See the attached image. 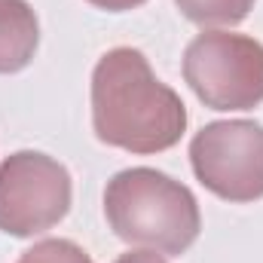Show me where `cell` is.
<instances>
[{"label":"cell","instance_id":"cell-6","mask_svg":"<svg viewBox=\"0 0 263 263\" xmlns=\"http://www.w3.org/2000/svg\"><path fill=\"white\" fill-rule=\"evenodd\" d=\"M40 46V22L28 0H0V73H18Z\"/></svg>","mask_w":263,"mask_h":263},{"label":"cell","instance_id":"cell-1","mask_svg":"<svg viewBox=\"0 0 263 263\" xmlns=\"http://www.w3.org/2000/svg\"><path fill=\"white\" fill-rule=\"evenodd\" d=\"M92 129L107 147L141 156L162 153L187 132V107L141 49L117 46L92 70Z\"/></svg>","mask_w":263,"mask_h":263},{"label":"cell","instance_id":"cell-4","mask_svg":"<svg viewBox=\"0 0 263 263\" xmlns=\"http://www.w3.org/2000/svg\"><path fill=\"white\" fill-rule=\"evenodd\" d=\"M73 199L70 172L40 150H18L0 162V233L31 239L65 220Z\"/></svg>","mask_w":263,"mask_h":263},{"label":"cell","instance_id":"cell-9","mask_svg":"<svg viewBox=\"0 0 263 263\" xmlns=\"http://www.w3.org/2000/svg\"><path fill=\"white\" fill-rule=\"evenodd\" d=\"M114 263H168L159 251H150V248H141V251H129L123 257H117Z\"/></svg>","mask_w":263,"mask_h":263},{"label":"cell","instance_id":"cell-2","mask_svg":"<svg viewBox=\"0 0 263 263\" xmlns=\"http://www.w3.org/2000/svg\"><path fill=\"white\" fill-rule=\"evenodd\" d=\"M104 217L117 239L159 254H184L202 230L193 190L147 165L126 168L107 181Z\"/></svg>","mask_w":263,"mask_h":263},{"label":"cell","instance_id":"cell-8","mask_svg":"<svg viewBox=\"0 0 263 263\" xmlns=\"http://www.w3.org/2000/svg\"><path fill=\"white\" fill-rule=\"evenodd\" d=\"M15 263H95V260L70 239H43V242L31 245L28 251H22V257Z\"/></svg>","mask_w":263,"mask_h":263},{"label":"cell","instance_id":"cell-7","mask_svg":"<svg viewBox=\"0 0 263 263\" xmlns=\"http://www.w3.org/2000/svg\"><path fill=\"white\" fill-rule=\"evenodd\" d=\"M184 18L202 28H217V25H239L248 18L254 9V0H175Z\"/></svg>","mask_w":263,"mask_h":263},{"label":"cell","instance_id":"cell-5","mask_svg":"<svg viewBox=\"0 0 263 263\" xmlns=\"http://www.w3.org/2000/svg\"><path fill=\"white\" fill-rule=\"evenodd\" d=\"M190 165L205 190L227 202L263 199V126L254 120H217L190 141Z\"/></svg>","mask_w":263,"mask_h":263},{"label":"cell","instance_id":"cell-10","mask_svg":"<svg viewBox=\"0 0 263 263\" xmlns=\"http://www.w3.org/2000/svg\"><path fill=\"white\" fill-rule=\"evenodd\" d=\"M86 3H92L98 9H107V12H129V9L147 3V0H86Z\"/></svg>","mask_w":263,"mask_h":263},{"label":"cell","instance_id":"cell-3","mask_svg":"<svg viewBox=\"0 0 263 263\" xmlns=\"http://www.w3.org/2000/svg\"><path fill=\"white\" fill-rule=\"evenodd\" d=\"M184 80L211 110H251L263 101V43L245 34L205 31L184 52Z\"/></svg>","mask_w":263,"mask_h":263}]
</instances>
